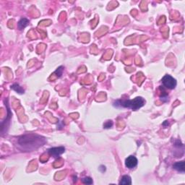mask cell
<instances>
[{
    "mask_svg": "<svg viewBox=\"0 0 185 185\" xmlns=\"http://www.w3.org/2000/svg\"><path fill=\"white\" fill-rule=\"evenodd\" d=\"M166 124V125H168V121H165V122H164V124H163V125H164V126H165Z\"/></svg>",
    "mask_w": 185,
    "mask_h": 185,
    "instance_id": "14",
    "label": "cell"
},
{
    "mask_svg": "<svg viewBox=\"0 0 185 185\" xmlns=\"http://www.w3.org/2000/svg\"><path fill=\"white\" fill-rule=\"evenodd\" d=\"M160 89H162V92H161L162 93L160 96V99H161V100H163L164 102H167L168 100V93H167L166 91L164 89V86H160Z\"/></svg>",
    "mask_w": 185,
    "mask_h": 185,
    "instance_id": "10",
    "label": "cell"
},
{
    "mask_svg": "<svg viewBox=\"0 0 185 185\" xmlns=\"http://www.w3.org/2000/svg\"><path fill=\"white\" fill-rule=\"evenodd\" d=\"M173 168H174L175 170H176V171H179V172H184V161L182 160V161L176 162V163L173 165Z\"/></svg>",
    "mask_w": 185,
    "mask_h": 185,
    "instance_id": "6",
    "label": "cell"
},
{
    "mask_svg": "<svg viewBox=\"0 0 185 185\" xmlns=\"http://www.w3.org/2000/svg\"><path fill=\"white\" fill-rule=\"evenodd\" d=\"M113 126V122L111 120H108L103 124V127L105 129H109Z\"/></svg>",
    "mask_w": 185,
    "mask_h": 185,
    "instance_id": "13",
    "label": "cell"
},
{
    "mask_svg": "<svg viewBox=\"0 0 185 185\" xmlns=\"http://www.w3.org/2000/svg\"><path fill=\"white\" fill-rule=\"evenodd\" d=\"M65 148L64 147H56V148H50L48 150V153L51 156H53L55 158H59L62 153H65Z\"/></svg>",
    "mask_w": 185,
    "mask_h": 185,
    "instance_id": "4",
    "label": "cell"
},
{
    "mask_svg": "<svg viewBox=\"0 0 185 185\" xmlns=\"http://www.w3.org/2000/svg\"><path fill=\"white\" fill-rule=\"evenodd\" d=\"M82 182L85 184H92V179L91 177H85L82 179Z\"/></svg>",
    "mask_w": 185,
    "mask_h": 185,
    "instance_id": "12",
    "label": "cell"
},
{
    "mask_svg": "<svg viewBox=\"0 0 185 185\" xmlns=\"http://www.w3.org/2000/svg\"><path fill=\"white\" fill-rule=\"evenodd\" d=\"M46 142V139L36 134H28L18 139V145L24 151H33L40 148Z\"/></svg>",
    "mask_w": 185,
    "mask_h": 185,
    "instance_id": "1",
    "label": "cell"
},
{
    "mask_svg": "<svg viewBox=\"0 0 185 185\" xmlns=\"http://www.w3.org/2000/svg\"><path fill=\"white\" fill-rule=\"evenodd\" d=\"M137 163H138V160L137 158L134 157V156H130L125 160V166L126 168H130V169L137 166Z\"/></svg>",
    "mask_w": 185,
    "mask_h": 185,
    "instance_id": "5",
    "label": "cell"
},
{
    "mask_svg": "<svg viewBox=\"0 0 185 185\" xmlns=\"http://www.w3.org/2000/svg\"><path fill=\"white\" fill-rule=\"evenodd\" d=\"M11 89H13V91L17 92L19 94H23V93H24V92H25L24 90H23V88L17 83L13 84V85L11 86Z\"/></svg>",
    "mask_w": 185,
    "mask_h": 185,
    "instance_id": "9",
    "label": "cell"
},
{
    "mask_svg": "<svg viewBox=\"0 0 185 185\" xmlns=\"http://www.w3.org/2000/svg\"><path fill=\"white\" fill-rule=\"evenodd\" d=\"M162 84H163V86L166 88H168V89H174L176 86V79H174L173 77H171V75H166L164 76L163 78H162Z\"/></svg>",
    "mask_w": 185,
    "mask_h": 185,
    "instance_id": "3",
    "label": "cell"
},
{
    "mask_svg": "<svg viewBox=\"0 0 185 185\" xmlns=\"http://www.w3.org/2000/svg\"><path fill=\"white\" fill-rule=\"evenodd\" d=\"M145 100L142 97H136L134 99H127V100H116L114 102L113 106L116 108H125L129 109L136 110L143 106Z\"/></svg>",
    "mask_w": 185,
    "mask_h": 185,
    "instance_id": "2",
    "label": "cell"
},
{
    "mask_svg": "<svg viewBox=\"0 0 185 185\" xmlns=\"http://www.w3.org/2000/svg\"><path fill=\"white\" fill-rule=\"evenodd\" d=\"M63 72H64V67L60 66L59 67H58L57 69H56V71L54 72V74H55L58 77H60L62 75V74H63Z\"/></svg>",
    "mask_w": 185,
    "mask_h": 185,
    "instance_id": "11",
    "label": "cell"
},
{
    "mask_svg": "<svg viewBox=\"0 0 185 185\" xmlns=\"http://www.w3.org/2000/svg\"><path fill=\"white\" fill-rule=\"evenodd\" d=\"M28 25H29V20L24 17V18L20 19V21L18 22V23H17V28H18V29L20 31H21V30L26 28Z\"/></svg>",
    "mask_w": 185,
    "mask_h": 185,
    "instance_id": "7",
    "label": "cell"
},
{
    "mask_svg": "<svg viewBox=\"0 0 185 185\" xmlns=\"http://www.w3.org/2000/svg\"><path fill=\"white\" fill-rule=\"evenodd\" d=\"M120 185H129L132 184V179L131 177L128 175H124L121 178V180L119 182Z\"/></svg>",
    "mask_w": 185,
    "mask_h": 185,
    "instance_id": "8",
    "label": "cell"
}]
</instances>
